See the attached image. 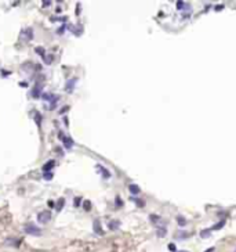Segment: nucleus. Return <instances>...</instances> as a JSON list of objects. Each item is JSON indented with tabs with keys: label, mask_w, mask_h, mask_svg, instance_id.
<instances>
[{
	"label": "nucleus",
	"mask_w": 236,
	"mask_h": 252,
	"mask_svg": "<svg viewBox=\"0 0 236 252\" xmlns=\"http://www.w3.org/2000/svg\"><path fill=\"white\" fill-rule=\"evenodd\" d=\"M164 234H166V229H164V227H160V229L157 230V236H159V237H163Z\"/></svg>",
	"instance_id": "20"
},
{
	"label": "nucleus",
	"mask_w": 236,
	"mask_h": 252,
	"mask_svg": "<svg viewBox=\"0 0 236 252\" xmlns=\"http://www.w3.org/2000/svg\"><path fill=\"white\" fill-rule=\"evenodd\" d=\"M235 252H236V249H235Z\"/></svg>",
	"instance_id": "34"
},
{
	"label": "nucleus",
	"mask_w": 236,
	"mask_h": 252,
	"mask_svg": "<svg viewBox=\"0 0 236 252\" xmlns=\"http://www.w3.org/2000/svg\"><path fill=\"white\" fill-rule=\"evenodd\" d=\"M169 249L171 251V252H175V245H174V244H169Z\"/></svg>",
	"instance_id": "24"
},
{
	"label": "nucleus",
	"mask_w": 236,
	"mask_h": 252,
	"mask_svg": "<svg viewBox=\"0 0 236 252\" xmlns=\"http://www.w3.org/2000/svg\"><path fill=\"white\" fill-rule=\"evenodd\" d=\"M181 252H185V251H181Z\"/></svg>",
	"instance_id": "33"
},
{
	"label": "nucleus",
	"mask_w": 236,
	"mask_h": 252,
	"mask_svg": "<svg viewBox=\"0 0 236 252\" xmlns=\"http://www.w3.org/2000/svg\"><path fill=\"white\" fill-rule=\"evenodd\" d=\"M119 226H120V222H119V220H115V222L109 223V229H111V230H117Z\"/></svg>",
	"instance_id": "13"
},
{
	"label": "nucleus",
	"mask_w": 236,
	"mask_h": 252,
	"mask_svg": "<svg viewBox=\"0 0 236 252\" xmlns=\"http://www.w3.org/2000/svg\"><path fill=\"white\" fill-rule=\"evenodd\" d=\"M97 168H98V169H101V171H102V175H104V177H107V179H108V177H111V173L108 172V169L102 168L101 165H97Z\"/></svg>",
	"instance_id": "14"
},
{
	"label": "nucleus",
	"mask_w": 236,
	"mask_h": 252,
	"mask_svg": "<svg viewBox=\"0 0 236 252\" xmlns=\"http://www.w3.org/2000/svg\"><path fill=\"white\" fill-rule=\"evenodd\" d=\"M64 145H65V148H72L73 147V140H72L70 137H64Z\"/></svg>",
	"instance_id": "10"
},
{
	"label": "nucleus",
	"mask_w": 236,
	"mask_h": 252,
	"mask_svg": "<svg viewBox=\"0 0 236 252\" xmlns=\"http://www.w3.org/2000/svg\"><path fill=\"white\" fill-rule=\"evenodd\" d=\"M42 98L46 101H57L58 100V97H54V94H51V93H43Z\"/></svg>",
	"instance_id": "8"
},
{
	"label": "nucleus",
	"mask_w": 236,
	"mask_h": 252,
	"mask_svg": "<svg viewBox=\"0 0 236 252\" xmlns=\"http://www.w3.org/2000/svg\"><path fill=\"white\" fill-rule=\"evenodd\" d=\"M42 4H43V7H49V6L51 4V2H43Z\"/></svg>",
	"instance_id": "28"
},
{
	"label": "nucleus",
	"mask_w": 236,
	"mask_h": 252,
	"mask_svg": "<svg viewBox=\"0 0 236 252\" xmlns=\"http://www.w3.org/2000/svg\"><path fill=\"white\" fill-rule=\"evenodd\" d=\"M36 53L39 54V56H42V57H44V56H46V51H44V49H43V47H36Z\"/></svg>",
	"instance_id": "18"
},
{
	"label": "nucleus",
	"mask_w": 236,
	"mask_h": 252,
	"mask_svg": "<svg viewBox=\"0 0 236 252\" xmlns=\"http://www.w3.org/2000/svg\"><path fill=\"white\" fill-rule=\"evenodd\" d=\"M19 86H23V87H26L28 85H26V82H21V83H19Z\"/></svg>",
	"instance_id": "32"
},
{
	"label": "nucleus",
	"mask_w": 236,
	"mask_h": 252,
	"mask_svg": "<svg viewBox=\"0 0 236 252\" xmlns=\"http://www.w3.org/2000/svg\"><path fill=\"white\" fill-rule=\"evenodd\" d=\"M177 222H178V223L181 224V226H185V223H186V220H185V219H184V217H182V216H178V217H177Z\"/></svg>",
	"instance_id": "21"
},
{
	"label": "nucleus",
	"mask_w": 236,
	"mask_h": 252,
	"mask_svg": "<svg viewBox=\"0 0 236 252\" xmlns=\"http://www.w3.org/2000/svg\"><path fill=\"white\" fill-rule=\"evenodd\" d=\"M210 233H211V230H210V229H207V230H202V231H200V237H202V238H207L208 236H210Z\"/></svg>",
	"instance_id": "16"
},
{
	"label": "nucleus",
	"mask_w": 236,
	"mask_h": 252,
	"mask_svg": "<svg viewBox=\"0 0 236 252\" xmlns=\"http://www.w3.org/2000/svg\"><path fill=\"white\" fill-rule=\"evenodd\" d=\"M54 166H55V162H54L53 159H50V161L47 162L46 165H43V173H44V172H50L51 169L54 168Z\"/></svg>",
	"instance_id": "6"
},
{
	"label": "nucleus",
	"mask_w": 236,
	"mask_h": 252,
	"mask_svg": "<svg viewBox=\"0 0 236 252\" xmlns=\"http://www.w3.org/2000/svg\"><path fill=\"white\" fill-rule=\"evenodd\" d=\"M43 94V85L42 83H36L35 86H33V89H32V97H35V98H37V97H40Z\"/></svg>",
	"instance_id": "4"
},
{
	"label": "nucleus",
	"mask_w": 236,
	"mask_h": 252,
	"mask_svg": "<svg viewBox=\"0 0 236 252\" xmlns=\"http://www.w3.org/2000/svg\"><path fill=\"white\" fill-rule=\"evenodd\" d=\"M64 204H65V198H60V200H58V202L55 204V206H57V211H61V209H62Z\"/></svg>",
	"instance_id": "15"
},
{
	"label": "nucleus",
	"mask_w": 236,
	"mask_h": 252,
	"mask_svg": "<svg viewBox=\"0 0 236 252\" xmlns=\"http://www.w3.org/2000/svg\"><path fill=\"white\" fill-rule=\"evenodd\" d=\"M80 198H79V197H77V198H75V201H73V204H75V206H79V204H80Z\"/></svg>",
	"instance_id": "25"
},
{
	"label": "nucleus",
	"mask_w": 236,
	"mask_h": 252,
	"mask_svg": "<svg viewBox=\"0 0 236 252\" xmlns=\"http://www.w3.org/2000/svg\"><path fill=\"white\" fill-rule=\"evenodd\" d=\"M19 37H21L22 40H32L33 39V29L32 28H25L21 30V33H19Z\"/></svg>",
	"instance_id": "3"
},
{
	"label": "nucleus",
	"mask_w": 236,
	"mask_h": 252,
	"mask_svg": "<svg viewBox=\"0 0 236 252\" xmlns=\"http://www.w3.org/2000/svg\"><path fill=\"white\" fill-rule=\"evenodd\" d=\"M159 219H160V217L156 216V215H152V216H150V220H152V222H156V220H159Z\"/></svg>",
	"instance_id": "26"
},
{
	"label": "nucleus",
	"mask_w": 236,
	"mask_h": 252,
	"mask_svg": "<svg viewBox=\"0 0 236 252\" xmlns=\"http://www.w3.org/2000/svg\"><path fill=\"white\" fill-rule=\"evenodd\" d=\"M53 172H44L43 173V177L44 179H46V180H51V179H53Z\"/></svg>",
	"instance_id": "17"
},
{
	"label": "nucleus",
	"mask_w": 236,
	"mask_h": 252,
	"mask_svg": "<svg viewBox=\"0 0 236 252\" xmlns=\"http://www.w3.org/2000/svg\"><path fill=\"white\" fill-rule=\"evenodd\" d=\"M94 231L98 233V234H104V231L101 230V224H100L98 220H94Z\"/></svg>",
	"instance_id": "11"
},
{
	"label": "nucleus",
	"mask_w": 236,
	"mask_h": 252,
	"mask_svg": "<svg viewBox=\"0 0 236 252\" xmlns=\"http://www.w3.org/2000/svg\"><path fill=\"white\" fill-rule=\"evenodd\" d=\"M222 226H225V220H221V222H218L217 224H214L213 227H210V230L213 231V230H220V229H222Z\"/></svg>",
	"instance_id": "12"
},
{
	"label": "nucleus",
	"mask_w": 236,
	"mask_h": 252,
	"mask_svg": "<svg viewBox=\"0 0 236 252\" xmlns=\"http://www.w3.org/2000/svg\"><path fill=\"white\" fill-rule=\"evenodd\" d=\"M188 236H189V234H188V233H185V231H182V233H180L178 238H180V240H185V238H186Z\"/></svg>",
	"instance_id": "23"
},
{
	"label": "nucleus",
	"mask_w": 236,
	"mask_h": 252,
	"mask_svg": "<svg viewBox=\"0 0 236 252\" xmlns=\"http://www.w3.org/2000/svg\"><path fill=\"white\" fill-rule=\"evenodd\" d=\"M185 3H184V2H177V8H178V10H184V8H188V7H185Z\"/></svg>",
	"instance_id": "19"
},
{
	"label": "nucleus",
	"mask_w": 236,
	"mask_h": 252,
	"mask_svg": "<svg viewBox=\"0 0 236 252\" xmlns=\"http://www.w3.org/2000/svg\"><path fill=\"white\" fill-rule=\"evenodd\" d=\"M84 209H86V211H90L91 209V202H90V201H84Z\"/></svg>",
	"instance_id": "22"
},
{
	"label": "nucleus",
	"mask_w": 236,
	"mask_h": 252,
	"mask_svg": "<svg viewBox=\"0 0 236 252\" xmlns=\"http://www.w3.org/2000/svg\"><path fill=\"white\" fill-rule=\"evenodd\" d=\"M37 220H39V223H49L51 220V212H49V211H43V212H40L39 215H37Z\"/></svg>",
	"instance_id": "2"
},
{
	"label": "nucleus",
	"mask_w": 236,
	"mask_h": 252,
	"mask_svg": "<svg viewBox=\"0 0 236 252\" xmlns=\"http://www.w3.org/2000/svg\"><path fill=\"white\" fill-rule=\"evenodd\" d=\"M214 251H215V248H214V247H211V248H208V249H207V251H204V252H214Z\"/></svg>",
	"instance_id": "30"
},
{
	"label": "nucleus",
	"mask_w": 236,
	"mask_h": 252,
	"mask_svg": "<svg viewBox=\"0 0 236 252\" xmlns=\"http://www.w3.org/2000/svg\"><path fill=\"white\" fill-rule=\"evenodd\" d=\"M75 85H76V79H75V78H72V79H69V80L66 82V85H65V90H66L68 93H72V91H73Z\"/></svg>",
	"instance_id": "5"
},
{
	"label": "nucleus",
	"mask_w": 236,
	"mask_h": 252,
	"mask_svg": "<svg viewBox=\"0 0 236 252\" xmlns=\"http://www.w3.org/2000/svg\"><path fill=\"white\" fill-rule=\"evenodd\" d=\"M49 206L50 208H54V206H55V204H54L53 201H49Z\"/></svg>",
	"instance_id": "29"
},
{
	"label": "nucleus",
	"mask_w": 236,
	"mask_h": 252,
	"mask_svg": "<svg viewBox=\"0 0 236 252\" xmlns=\"http://www.w3.org/2000/svg\"><path fill=\"white\" fill-rule=\"evenodd\" d=\"M32 115H33L32 118L36 121L37 126H40V125H42V114H40L39 111H33V112H32Z\"/></svg>",
	"instance_id": "7"
},
{
	"label": "nucleus",
	"mask_w": 236,
	"mask_h": 252,
	"mask_svg": "<svg viewBox=\"0 0 236 252\" xmlns=\"http://www.w3.org/2000/svg\"><path fill=\"white\" fill-rule=\"evenodd\" d=\"M68 110H69V107H65V108H62V110H61V114H64V112H66Z\"/></svg>",
	"instance_id": "31"
},
{
	"label": "nucleus",
	"mask_w": 236,
	"mask_h": 252,
	"mask_svg": "<svg viewBox=\"0 0 236 252\" xmlns=\"http://www.w3.org/2000/svg\"><path fill=\"white\" fill-rule=\"evenodd\" d=\"M128 190H130V193H131L133 195H138V194H139V187L137 186V184H130L128 186Z\"/></svg>",
	"instance_id": "9"
},
{
	"label": "nucleus",
	"mask_w": 236,
	"mask_h": 252,
	"mask_svg": "<svg viewBox=\"0 0 236 252\" xmlns=\"http://www.w3.org/2000/svg\"><path fill=\"white\" fill-rule=\"evenodd\" d=\"M51 61H53V56H49L46 58V64H51Z\"/></svg>",
	"instance_id": "27"
},
{
	"label": "nucleus",
	"mask_w": 236,
	"mask_h": 252,
	"mask_svg": "<svg viewBox=\"0 0 236 252\" xmlns=\"http://www.w3.org/2000/svg\"><path fill=\"white\" fill-rule=\"evenodd\" d=\"M23 230H25V233H26V234H29V236H36V237L42 236V230H40L37 226H35V224H32V223L25 224Z\"/></svg>",
	"instance_id": "1"
}]
</instances>
